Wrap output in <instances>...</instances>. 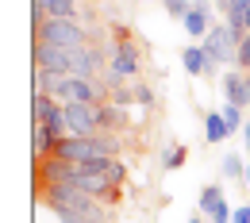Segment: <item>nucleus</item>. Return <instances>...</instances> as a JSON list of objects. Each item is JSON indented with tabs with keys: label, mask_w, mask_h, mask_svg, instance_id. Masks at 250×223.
I'll return each mask as SVG.
<instances>
[{
	"label": "nucleus",
	"mask_w": 250,
	"mask_h": 223,
	"mask_svg": "<svg viewBox=\"0 0 250 223\" xmlns=\"http://www.w3.org/2000/svg\"><path fill=\"white\" fill-rule=\"evenodd\" d=\"M219 89H223V100H227V104H239V108H250L247 69H227V73L219 77Z\"/></svg>",
	"instance_id": "nucleus-7"
},
{
	"label": "nucleus",
	"mask_w": 250,
	"mask_h": 223,
	"mask_svg": "<svg viewBox=\"0 0 250 223\" xmlns=\"http://www.w3.org/2000/svg\"><path fill=\"white\" fill-rule=\"evenodd\" d=\"M231 223H250V204H239L235 216H231Z\"/></svg>",
	"instance_id": "nucleus-21"
},
{
	"label": "nucleus",
	"mask_w": 250,
	"mask_h": 223,
	"mask_svg": "<svg viewBox=\"0 0 250 223\" xmlns=\"http://www.w3.org/2000/svg\"><path fill=\"white\" fill-rule=\"evenodd\" d=\"M181 65H185L188 77H204V73H212V69H216L212 54H208L200 42H192V46H185V50H181Z\"/></svg>",
	"instance_id": "nucleus-9"
},
{
	"label": "nucleus",
	"mask_w": 250,
	"mask_h": 223,
	"mask_svg": "<svg viewBox=\"0 0 250 223\" xmlns=\"http://www.w3.org/2000/svg\"><path fill=\"white\" fill-rule=\"evenodd\" d=\"M77 0H46V20H77Z\"/></svg>",
	"instance_id": "nucleus-12"
},
{
	"label": "nucleus",
	"mask_w": 250,
	"mask_h": 223,
	"mask_svg": "<svg viewBox=\"0 0 250 223\" xmlns=\"http://www.w3.org/2000/svg\"><path fill=\"white\" fill-rule=\"evenodd\" d=\"M188 223H204V216H200V212H196V216H192V220H188Z\"/></svg>",
	"instance_id": "nucleus-23"
},
{
	"label": "nucleus",
	"mask_w": 250,
	"mask_h": 223,
	"mask_svg": "<svg viewBox=\"0 0 250 223\" xmlns=\"http://www.w3.org/2000/svg\"><path fill=\"white\" fill-rule=\"evenodd\" d=\"M162 8H166V16H169V20H185L188 12H192V4H188V0H162Z\"/></svg>",
	"instance_id": "nucleus-17"
},
{
	"label": "nucleus",
	"mask_w": 250,
	"mask_h": 223,
	"mask_svg": "<svg viewBox=\"0 0 250 223\" xmlns=\"http://www.w3.org/2000/svg\"><path fill=\"white\" fill-rule=\"evenodd\" d=\"M247 31H250V8H247Z\"/></svg>",
	"instance_id": "nucleus-25"
},
{
	"label": "nucleus",
	"mask_w": 250,
	"mask_h": 223,
	"mask_svg": "<svg viewBox=\"0 0 250 223\" xmlns=\"http://www.w3.org/2000/svg\"><path fill=\"white\" fill-rule=\"evenodd\" d=\"M243 181H247V189H250V162H247V177H243Z\"/></svg>",
	"instance_id": "nucleus-24"
},
{
	"label": "nucleus",
	"mask_w": 250,
	"mask_h": 223,
	"mask_svg": "<svg viewBox=\"0 0 250 223\" xmlns=\"http://www.w3.org/2000/svg\"><path fill=\"white\" fill-rule=\"evenodd\" d=\"M185 31H188V39H196V42H204V35L212 31V4L208 0H192V12H188L185 20Z\"/></svg>",
	"instance_id": "nucleus-8"
},
{
	"label": "nucleus",
	"mask_w": 250,
	"mask_h": 223,
	"mask_svg": "<svg viewBox=\"0 0 250 223\" xmlns=\"http://www.w3.org/2000/svg\"><path fill=\"white\" fill-rule=\"evenodd\" d=\"M112 35H116V46H112L108 69H116L124 81H143V77H139V73H143V54H139V46H135L131 31L120 27V23H112Z\"/></svg>",
	"instance_id": "nucleus-3"
},
{
	"label": "nucleus",
	"mask_w": 250,
	"mask_h": 223,
	"mask_svg": "<svg viewBox=\"0 0 250 223\" xmlns=\"http://www.w3.org/2000/svg\"><path fill=\"white\" fill-rule=\"evenodd\" d=\"M65 123L69 135H96L100 131V116H96V104H65Z\"/></svg>",
	"instance_id": "nucleus-6"
},
{
	"label": "nucleus",
	"mask_w": 250,
	"mask_h": 223,
	"mask_svg": "<svg viewBox=\"0 0 250 223\" xmlns=\"http://www.w3.org/2000/svg\"><path fill=\"white\" fill-rule=\"evenodd\" d=\"M239 69H247V73H250V31H247V39L239 42Z\"/></svg>",
	"instance_id": "nucleus-20"
},
{
	"label": "nucleus",
	"mask_w": 250,
	"mask_h": 223,
	"mask_svg": "<svg viewBox=\"0 0 250 223\" xmlns=\"http://www.w3.org/2000/svg\"><path fill=\"white\" fill-rule=\"evenodd\" d=\"M247 89H250V73H247Z\"/></svg>",
	"instance_id": "nucleus-26"
},
{
	"label": "nucleus",
	"mask_w": 250,
	"mask_h": 223,
	"mask_svg": "<svg viewBox=\"0 0 250 223\" xmlns=\"http://www.w3.org/2000/svg\"><path fill=\"white\" fill-rule=\"evenodd\" d=\"M39 192L46 196L50 208H65V212H77L81 220L89 223H108V208L104 200H96L89 192H81L77 185H58V181H39Z\"/></svg>",
	"instance_id": "nucleus-1"
},
{
	"label": "nucleus",
	"mask_w": 250,
	"mask_h": 223,
	"mask_svg": "<svg viewBox=\"0 0 250 223\" xmlns=\"http://www.w3.org/2000/svg\"><path fill=\"white\" fill-rule=\"evenodd\" d=\"M227 135H231V127H227L223 112H204V142H223Z\"/></svg>",
	"instance_id": "nucleus-10"
},
{
	"label": "nucleus",
	"mask_w": 250,
	"mask_h": 223,
	"mask_svg": "<svg viewBox=\"0 0 250 223\" xmlns=\"http://www.w3.org/2000/svg\"><path fill=\"white\" fill-rule=\"evenodd\" d=\"M243 142L250 146V116H247V123H243Z\"/></svg>",
	"instance_id": "nucleus-22"
},
{
	"label": "nucleus",
	"mask_w": 250,
	"mask_h": 223,
	"mask_svg": "<svg viewBox=\"0 0 250 223\" xmlns=\"http://www.w3.org/2000/svg\"><path fill=\"white\" fill-rule=\"evenodd\" d=\"M223 4H227V0H219V8H223Z\"/></svg>",
	"instance_id": "nucleus-27"
},
{
	"label": "nucleus",
	"mask_w": 250,
	"mask_h": 223,
	"mask_svg": "<svg viewBox=\"0 0 250 223\" xmlns=\"http://www.w3.org/2000/svg\"><path fill=\"white\" fill-rule=\"evenodd\" d=\"M185 162H188L185 146H166V150H162V169H181Z\"/></svg>",
	"instance_id": "nucleus-15"
},
{
	"label": "nucleus",
	"mask_w": 250,
	"mask_h": 223,
	"mask_svg": "<svg viewBox=\"0 0 250 223\" xmlns=\"http://www.w3.org/2000/svg\"><path fill=\"white\" fill-rule=\"evenodd\" d=\"M54 104H58V100H54L50 93L35 89V96H31V120H35V123H42V120L50 116V108H54Z\"/></svg>",
	"instance_id": "nucleus-14"
},
{
	"label": "nucleus",
	"mask_w": 250,
	"mask_h": 223,
	"mask_svg": "<svg viewBox=\"0 0 250 223\" xmlns=\"http://www.w3.org/2000/svg\"><path fill=\"white\" fill-rule=\"evenodd\" d=\"M219 112H223V120H227L231 135H235V131H243V123H247V120H243V108H239V104H223Z\"/></svg>",
	"instance_id": "nucleus-16"
},
{
	"label": "nucleus",
	"mask_w": 250,
	"mask_h": 223,
	"mask_svg": "<svg viewBox=\"0 0 250 223\" xmlns=\"http://www.w3.org/2000/svg\"><path fill=\"white\" fill-rule=\"evenodd\" d=\"M219 173H223V177H231V181H235V177H247V158H243V154H235V150H231V154H223V158H219Z\"/></svg>",
	"instance_id": "nucleus-13"
},
{
	"label": "nucleus",
	"mask_w": 250,
	"mask_h": 223,
	"mask_svg": "<svg viewBox=\"0 0 250 223\" xmlns=\"http://www.w3.org/2000/svg\"><path fill=\"white\" fill-rule=\"evenodd\" d=\"M35 42L62 46V50H81V46H89V31L77 20H42L35 27Z\"/></svg>",
	"instance_id": "nucleus-2"
},
{
	"label": "nucleus",
	"mask_w": 250,
	"mask_h": 223,
	"mask_svg": "<svg viewBox=\"0 0 250 223\" xmlns=\"http://www.w3.org/2000/svg\"><path fill=\"white\" fill-rule=\"evenodd\" d=\"M81 50H85V46H81ZM73 62H77V50H62V46L35 42V69L54 73V77H73Z\"/></svg>",
	"instance_id": "nucleus-5"
},
{
	"label": "nucleus",
	"mask_w": 250,
	"mask_h": 223,
	"mask_svg": "<svg viewBox=\"0 0 250 223\" xmlns=\"http://www.w3.org/2000/svg\"><path fill=\"white\" fill-rule=\"evenodd\" d=\"M200 46L212 54V62H216V65L239 69V42H235V35L227 31V23H212V31L204 35Z\"/></svg>",
	"instance_id": "nucleus-4"
},
{
	"label": "nucleus",
	"mask_w": 250,
	"mask_h": 223,
	"mask_svg": "<svg viewBox=\"0 0 250 223\" xmlns=\"http://www.w3.org/2000/svg\"><path fill=\"white\" fill-rule=\"evenodd\" d=\"M135 104L139 108H154V89L146 81H135Z\"/></svg>",
	"instance_id": "nucleus-18"
},
{
	"label": "nucleus",
	"mask_w": 250,
	"mask_h": 223,
	"mask_svg": "<svg viewBox=\"0 0 250 223\" xmlns=\"http://www.w3.org/2000/svg\"><path fill=\"white\" fill-rule=\"evenodd\" d=\"M231 216H235V208L223 200V204H219V208L212 212V216H208V220H212V223H231Z\"/></svg>",
	"instance_id": "nucleus-19"
},
{
	"label": "nucleus",
	"mask_w": 250,
	"mask_h": 223,
	"mask_svg": "<svg viewBox=\"0 0 250 223\" xmlns=\"http://www.w3.org/2000/svg\"><path fill=\"white\" fill-rule=\"evenodd\" d=\"M219 204H223V189H219L216 181L204 185V189H200V200H196V212H200V216H212Z\"/></svg>",
	"instance_id": "nucleus-11"
}]
</instances>
